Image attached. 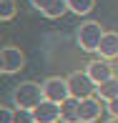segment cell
<instances>
[{
  "instance_id": "1",
  "label": "cell",
  "mask_w": 118,
  "mask_h": 123,
  "mask_svg": "<svg viewBox=\"0 0 118 123\" xmlns=\"http://www.w3.org/2000/svg\"><path fill=\"white\" fill-rule=\"evenodd\" d=\"M43 100H45L43 83L25 80V83H20V86L13 91V103H15V108H35V105L43 103Z\"/></svg>"
},
{
  "instance_id": "2",
  "label": "cell",
  "mask_w": 118,
  "mask_h": 123,
  "mask_svg": "<svg viewBox=\"0 0 118 123\" xmlns=\"http://www.w3.org/2000/svg\"><path fill=\"white\" fill-rule=\"evenodd\" d=\"M103 28H100V23H95V20H86V23H81V28H78V45H81L83 50H88V53H98V45L100 40H103Z\"/></svg>"
},
{
  "instance_id": "3",
  "label": "cell",
  "mask_w": 118,
  "mask_h": 123,
  "mask_svg": "<svg viewBox=\"0 0 118 123\" xmlns=\"http://www.w3.org/2000/svg\"><path fill=\"white\" fill-rule=\"evenodd\" d=\"M23 65H25L23 50L15 45H3V50H0V70L5 75H15L18 70H23Z\"/></svg>"
},
{
  "instance_id": "4",
  "label": "cell",
  "mask_w": 118,
  "mask_h": 123,
  "mask_svg": "<svg viewBox=\"0 0 118 123\" xmlns=\"http://www.w3.org/2000/svg\"><path fill=\"white\" fill-rule=\"evenodd\" d=\"M68 86H70V96L78 98V100L93 96V91L98 88V86L93 83V78L88 75L86 70H75V73H70V75H68Z\"/></svg>"
},
{
  "instance_id": "5",
  "label": "cell",
  "mask_w": 118,
  "mask_h": 123,
  "mask_svg": "<svg viewBox=\"0 0 118 123\" xmlns=\"http://www.w3.org/2000/svg\"><path fill=\"white\" fill-rule=\"evenodd\" d=\"M43 93H45L48 100H55V103H63L65 98H70V86H68V78H45L43 80Z\"/></svg>"
},
{
  "instance_id": "6",
  "label": "cell",
  "mask_w": 118,
  "mask_h": 123,
  "mask_svg": "<svg viewBox=\"0 0 118 123\" xmlns=\"http://www.w3.org/2000/svg\"><path fill=\"white\" fill-rule=\"evenodd\" d=\"M33 113H35L38 123H58L60 121V103L45 98L43 103H38L35 108H33Z\"/></svg>"
},
{
  "instance_id": "7",
  "label": "cell",
  "mask_w": 118,
  "mask_h": 123,
  "mask_svg": "<svg viewBox=\"0 0 118 123\" xmlns=\"http://www.w3.org/2000/svg\"><path fill=\"white\" fill-rule=\"evenodd\" d=\"M86 73L93 78V83L98 86V83H103V80H108V78H113V68H111V63L106 58H100V60H91V63L86 65Z\"/></svg>"
},
{
  "instance_id": "8",
  "label": "cell",
  "mask_w": 118,
  "mask_h": 123,
  "mask_svg": "<svg viewBox=\"0 0 118 123\" xmlns=\"http://www.w3.org/2000/svg\"><path fill=\"white\" fill-rule=\"evenodd\" d=\"M78 111H81V123H93V121H98L100 118V103H98V98H93V96H88V98H83L81 103H78Z\"/></svg>"
},
{
  "instance_id": "9",
  "label": "cell",
  "mask_w": 118,
  "mask_h": 123,
  "mask_svg": "<svg viewBox=\"0 0 118 123\" xmlns=\"http://www.w3.org/2000/svg\"><path fill=\"white\" fill-rule=\"evenodd\" d=\"M98 55L100 58H106V60H113L118 58V33H103V40H100V45H98Z\"/></svg>"
},
{
  "instance_id": "10",
  "label": "cell",
  "mask_w": 118,
  "mask_h": 123,
  "mask_svg": "<svg viewBox=\"0 0 118 123\" xmlns=\"http://www.w3.org/2000/svg\"><path fill=\"white\" fill-rule=\"evenodd\" d=\"M78 98H65L60 103V123H81V111H78Z\"/></svg>"
},
{
  "instance_id": "11",
  "label": "cell",
  "mask_w": 118,
  "mask_h": 123,
  "mask_svg": "<svg viewBox=\"0 0 118 123\" xmlns=\"http://www.w3.org/2000/svg\"><path fill=\"white\" fill-rule=\"evenodd\" d=\"M95 93H98V98L106 100V103H108V100H113V98H118V78L113 75V78H108V80L98 83Z\"/></svg>"
},
{
  "instance_id": "12",
  "label": "cell",
  "mask_w": 118,
  "mask_h": 123,
  "mask_svg": "<svg viewBox=\"0 0 118 123\" xmlns=\"http://www.w3.org/2000/svg\"><path fill=\"white\" fill-rule=\"evenodd\" d=\"M43 15H45V18H60V15L63 13H68V0H48L45 3V8L40 10Z\"/></svg>"
},
{
  "instance_id": "13",
  "label": "cell",
  "mask_w": 118,
  "mask_h": 123,
  "mask_svg": "<svg viewBox=\"0 0 118 123\" xmlns=\"http://www.w3.org/2000/svg\"><path fill=\"white\" fill-rule=\"evenodd\" d=\"M95 8V0H68V10L75 15H88Z\"/></svg>"
},
{
  "instance_id": "14",
  "label": "cell",
  "mask_w": 118,
  "mask_h": 123,
  "mask_svg": "<svg viewBox=\"0 0 118 123\" xmlns=\"http://www.w3.org/2000/svg\"><path fill=\"white\" fill-rule=\"evenodd\" d=\"M13 123H38L33 108H15L13 111Z\"/></svg>"
},
{
  "instance_id": "15",
  "label": "cell",
  "mask_w": 118,
  "mask_h": 123,
  "mask_svg": "<svg viewBox=\"0 0 118 123\" xmlns=\"http://www.w3.org/2000/svg\"><path fill=\"white\" fill-rule=\"evenodd\" d=\"M0 18H3V23L15 18V0H0Z\"/></svg>"
},
{
  "instance_id": "16",
  "label": "cell",
  "mask_w": 118,
  "mask_h": 123,
  "mask_svg": "<svg viewBox=\"0 0 118 123\" xmlns=\"http://www.w3.org/2000/svg\"><path fill=\"white\" fill-rule=\"evenodd\" d=\"M0 123H13V111H10L8 105L0 108Z\"/></svg>"
},
{
  "instance_id": "17",
  "label": "cell",
  "mask_w": 118,
  "mask_h": 123,
  "mask_svg": "<svg viewBox=\"0 0 118 123\" xmlns=\"http://www.w3.org/2000/svg\"><path fill=\"white\" fill-rule=\"evenodd\" d=\"M106 108H108V116H111V118H118V98L108 100V105H106Z\"/></svg>"
},
{
  "instance_id": "18",
  "label": "cell",
  "mask_w": 118,
  "mask_h": 123,
  "mask_svg": "<svg viewBox=\"0 0 118 123\" xmlns=\"http://www.w3.org/2000/svg\"><path fill=\"white\" fill-rule=\"evenodd\" d=\"M28 3H30L33 8H35V10H43V8H45V3H48V0H28Z\"/></svg>"
},
{
  "instance_id": "19",
  "label": "cell",
  "mask_w": 118,
  "mask_h": 123,
  "mask_svg": "<svg viewBox=\"0 0 118 123\" xmlns=\"http://www.w3.org/2000/svg\"><path fill=\"white\" fill-rule=\"evenodd\" d=\"M108 123H118V118H108Z\"/></svg>"
},
{
  "instance_id": "20",
  "label": "cell",
  "mask_w": 118,
  "mask_h": 123,
  "mask_svg": "<svg viewBox=\"0 0 118 123\" xmlns=\"http://www.w3.org/2000/svg\"><path fill=\"white\" fill-rule=\"evenodd\" d=\"M116 70H118V68H116Z\"/></svg>"
}]
</instances>
